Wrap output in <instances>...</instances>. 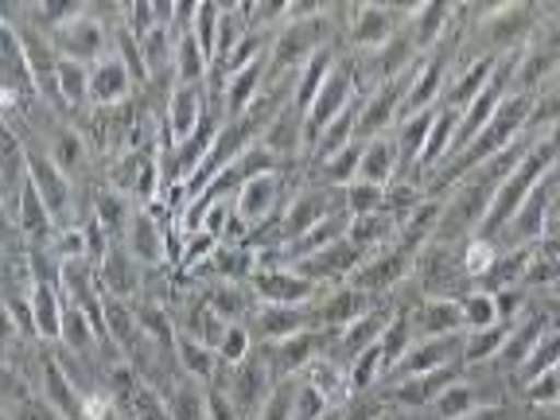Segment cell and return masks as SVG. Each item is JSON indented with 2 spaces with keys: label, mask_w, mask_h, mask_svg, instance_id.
I'll return each instance as SVG.
<instances>
[{
  "label": "cell",
  "mask_w": 560,
  "mask_h": 420,
  "mask_svg": "<svg viewBox=\"0 0 560 420\" xmlns=\"http://www.w3.org/2000/svg\"><path fill=\"white\" fill-rule=\"evenodd\" d=\"M464 245L429 242L420 249L417 265H412V284H417L420 296L464 300L467 292H475V280L467 277V265H464Z\"/></svg>",
  "instance_id": "obj_1"
},
{
  "label": "cell",
  "mask_w": 560,
  "mask_h": 420,
  "mask_svg": "<svg viewBox=\"0 0 560 420\" xmlns=\"http://www.w3.org/2000/svg\"><path fill=\"white\" fill-rule=\"evenodd\" d=\"M359 94H362V86H359V74H354V62H350V55L342 51L339 62H335V70H331V79H327L324 90L315 94L312 109H307V117H304V140H307L304 160H307V152L315 149V140L327 132V125L339 121L350 105H354V97Z\"/></svg>",
  "instance_id": "obj_2"
},
{
  "label": "cell",
  "mask_w": 560,
  "mask_h": 420,
  "mask_svg": "<svg viewBox=\"0 0 560 420\" xmlns=\"http://www.w3.org/2000/svg\"><path fill=\"white\" fill-rule=\"evenodd\" d=\"M412 9L417 4H354V16H350V27L342 35V51L370 55L377 47H385L409 24Z\"/></svg>",
  "instance_id": "obj_3"
},
{
  "label": "cell",
  "mask_w": 560,
  "mask_h": 420,
  "mask_svg": "<svg viewBox=\"0 0 560 420\" xmlns=\"http://www.w3.org/2000/svg\"><path fill=\"white\" fill-rule=\"evenodd\" d=\"M412 265H417V257H412L405 245L389 242L385 249L370 254L366 261L354 269V277H350L347 284L350 289L366 292V296H374V300H394L397 292L412 280Z\"/></svg>",
  "instance_id": "obj_4"
},
{
  "label": "cell",
  "mask_w": 560,
  "mask_h": 420,
  "mask_svg": "<svg viewBox=\"0 0 560 420\" xmlns=\"http://www.w3.org/2000/svg\"><path fill=\"white\" fill-rule=\"evenodd\" d=\"M342 210H347V202H342V191L304 179V184L296 187V195L289 199V207H284V214L277 219L280 237H284V245L296 242L300 234H307V230L319 226V222L335 219V214H342Z\"/></svg>",
  "instance_id": "obj_5"
},
{
  "label": "cell",
  "mask_w": 560,
  "mask_h": 420,
  "mask_svg": "<svg viewBox=\"0 0 560 420\" xmlns=\"http://www.w3.org/2000/svg\"><path fill=\"white\" fill-rule=\"evenodd\" d=\"M51 39L62 59H79V62H86V67L102 62L105 55H114V27L105 24V20H97L90 9L82 12L79 20H70L67 27H59Z\"/></svg>",
  "instance_id": "obj_6"
},
{
  "label": "cell",
  "mask_w": 560,
  "mask_h": 420,
  "mask_svg": "<svg viewBox=\"0 0 560 420\" xmlns=\"http://www.w3.org/2000/svg\"><path fill=\"white\" fill-rule=\"evenodd\" d=\"M444 366H464V335H444V339H417L412 350L389 370L382 385L389 382H409V377L436 374Z\"/></svg>",
  "instance_id": "obj_7"
},
{
  "label": "cell",
  "mask_w": 560,
  "mask_h": 420,
  "mask_svg": "<svg viewBox=\"0 0 560 420\" xmlns=\"http://www.w3.org/2000/svg\"><path fill=\"white\" fill-rule=\"evenodd\" d=\"M405 82H409V74H405L401 82H385V86L362 94V109H359V129H354V140L370 144V140L389 137V132L397 129V121H401V105H405Z\"/></svg>",
  "instance_id": "obj_8"
},
{
  "label": "cell",
  "mask_w": 560,
  "mask_h": 420,
  "mask_svg": "<svg viewBox=\"0 0 560 420\" xmlns=\"http://www.w3.org/2000/svg\"><path fill=\"white\" fill-rule=\"evenodd\" d=\"M207 86H179L175 82L172 97L164 105V125H160V140H164V149H175V144H184L187 137H195L207 117Z\"/></svg>",
  "instance_id": "obj_9"
},
{
  "label": "cell",
  "mask_w": 560,
  "mask_h": 420,
  "mask_svg": "<svg viewBox=\"0 0 560 420\" xmlns=\"http://www.w3.org/2000/svg\"><path fill=\"white\" fill-rule=\"evenodd\" d=\"M249 289H254L257 304H277V307H312L319 300V292L312 280L300 277L296 269H257L249 277Z\"/></svg>",
  "instance_id": "obj_10"
},
{
  "label": "cell",
  "mask_w": 560,
  "mask_h": 420,
  "mask_svg": "<svg viewBox=\"0 0 560 420\" xmlns=\"http://www.w3.org/2000/svg\"><path fill=\"white\" fill-rule=\"evenodd\" d=\"M362 261H366V254H362L359 245H350L347 237H342V242H335L331 249L304 257V261H296L292 269H296L300 277L312 280L315 289H335V284H347Z\"/></svg>",
  "instance_id": "obj_11"
},
{
  "label": "cell",
  "mask_w": 560,
  "mask_h": 420,
  "mask_svg": "<svg viewBox=\"0 0 560 420\" xmlns=\"http://www.w3.org/2000/svg\"><path fill=\"white\" fill-rule=\"evenodd\" d=\"M377 300L366 296V292L350 289V284H335V289L319 292V300L312 304V319L319 331H347V327L359 324Z\"/></svg>",
  "instance_id": "obj_12"
},
{
  "label": "cell",
  "mask_w": 560,
  "mask_h": 420,
  "mask_svg": "<svg viewBox=\"0 0 560 420\" xmlns=\"http://www.w3.org/2000/svg\"><path fill=\"white\" fill-rule=\"evenodd\" d=\"M97 280H102L105 296L125 300V304H137V300L144 296V289H149V272L140 269L137 257H132L121 242H114V249L97 265Z\"/></svg>",
  "instance_id": "obj_13"
},
{
  "label": "cell",
  "mask_w": 560,
  "mask_h": 420,
  "mask_svg": "<svg viewBox=\"0 0 560 420\" xmlns=\"http://www.w3.org/2000/svg\"><path fill=\"white\" fill-rule=\"evenodd\" d=\"M409 315H412V331H417V339H444V335H464L467 331L459 300L412 296Z\"/></svg>",
  "instance_id": "obj_14"
},
{
  "label": "cell",
  "mask_w": 560,
  "mask_h": 420,
  "mask_svg": "<svg viewBox=\"0 0 560 420\" xmlns=\"http://www.w3.org/2000/svg\"><path fill=\"white\" fill-rule=\"evenodd\" d=\"M545 331H549V324H545L541 315H534L529 307H525V315L514 324V331L506 335V342H502V350L494 354V362H490V370L499 377H514L517 370L529 362V354L537 350V342L545 339Z\"/></svg>",
  "instance_id": "obj_15"
},
{
  "label": "cell",
  "mask_w": 560,
  "mask_h": 420,
  "mask_svg": "<svg viewBox=\"0 0 560 420\" xmlns=\"http://www.w3.org/2000/svg\"><path fill=\"white\" fill-rule=\"evenodd\" d=\"M455 27V4L452 0H420L412 9L409 24H405V35L412 39L420 55L436 51Z\"/></svg>",
  "instance_id": "obj_16"
},
{
  "label": "cell",
  "mask_w": 560,
  "mask_h": 420,
  "mask_svg": "<svg viewBox=\"0 0 560 420\" xmlns=\"http://www.w3.org/2000/svg\"><path fill=\"white\" fill-rule=\"evenodd\" d=\"M132 90H137V82H132L129 67H125L117 55H105L102 62L90 67V109H117V105H129Z\"/></svg>",
  "instance_id": "obj_17"
},
{
  "label": "cell",
  "mask_w": 560,
  "mask_h": 420,
  "mask_svg": "<svg viewBox=\"0 0 560 420\" xmlns=\"http://www.w3.org/2000/svg\"><path fill=\"white\" fill-rule=\"evenodd\" d=\"M249 331H254L257 347H269V342L292 339L300 331H312V307H277V304H257L254 319H249Z\"/></svg>",
  "instance_id": "obj_18"
},
{
  "label": "cell",
  "mask_w": 560,
  "mask_h": 420,
  "mask_svg": "<svg viewBox=\"0 0 560 420\" xmlns=\"http://www.w3.org/2000/svg\"><path fill=\"white\" fill-rule=\"evenodd\" d=\"M494 67H499V59H475V62H467V67H455L452 79H447L444 97H440V109H452V114L464 117L475 97L487 90Z\"/></svg>",
  "instance_id": "obj_19"
},
{
  "label": "cell",
  "mask_w": 560,
  "mask_h": 420,
  "mask_svg": "<svg viewBox=\"0 0 560 420\" xmlns=\"http://www.w3.org/2000/svg\"><path fill=\"white\" fill-rule=\"evenodd\" d=\"M529 261H534V245H517V249H499L494 265L475 280L479 292H510V289H525V272H529Z\"/></svg>",
  "instance_id": "obj_20"
},
{
  "label": "cell",
  "mask_w": 560,
  "mask_h": 420,
  "mask_svg": "<svg viewBox=\"0 0 560 420\" xmlns=\"http://www.w3.org/2000/svg\"><path fill=\"white\" fill-rule=\"evenodd\" d=\"M132 214H137V202H132L125 191H117V187H109L102 179V187H97L94 199H90V219H94L97 226L105 230V234L114 237V242H125Z\"/></svg>",
  "instance_id": "obj_21"
},
{
  "label": "cell",
  "mask_w": 560,
  "mask_h": 420,
  "mask_svg": "<svg viewBox=\"0 0 560 420\" xmlns=\"http://www.w3.org/2000/svg\"><path fill=\"white\" fill-rule=\"evenodd\" d=\"M339 55H342L339 44L319 47V51H315L312 59H307L304 67H300L296 90H292V109H296V114L307 117V109H312L315 94H319V90H324V82L331 79V70H335V62H339Z\"/></svg>",
  "instance_id": "obj_22"
},
{
  "label": "cell",
  "mask_w": 560,
  "mask_h": 420,
  "mask_svg": "<svg viewBox=\"0 0 560 420\" xmlns=\"http://www.w3.org/2000/svg\"><path fill=\"white\" fill-rule=\"evenodd\" d=\"M199 292L207 296V304L226 319V324H249L257 312V296L249 284H230V280H210L199 284Z\"/></svg>",
  "instance_id": "obj_23"
},
{
  "label": "cell",
  "mask_w": 560,
  "mask_h": 420,
  "mask_svg": "<svg viewBox=\"0 0 560 420\" xmlns=\"http://www.w3.org/2000/svg\"><path fill=\"white\" fill-rule=\"evenodd\" d=\"M164 401L172 420H207V385L187 374H172L164 382Z\"/></svg>",
  "instance_id": "obj_24"
},
{
  "label": "cell",
  "mask_w": 560,
  "mask_h": 420,
  "mask_svg": "<svg viewBox=\"0 0 560 420\" xmlns=\"http://www.w3.org/2000/svg\"><path fill=\"white\" fill-rule=\"evenodd\" d=\"M359 179H362V184H374V187H389L394 179H401V167H397L394 132H389V137L370 140L366 149H362Z\"/></svg>",
  "instance_id": "obj_25"
},
{
  "label": "cell",
  "mask_w": 560,
  "mask_h": 420,
  "mask_svg": "<svg viewBox=\"0 0 560 420\" xmlns=\"http://www.w3.org/2000/svg\"><path fill=\"white\" fill-rule=\"evenodd\" d=\"M175 362H179V374L195 377V382H202V385L219 382V374H222L219 350L191 339V335H179V342H175Z\"/></svg>",
  "instance_id": "obj_26"
},
{
  "label": "cell",
  "mask_w": 560,
  "mask_h": 420,
  "mask_svg": "<svg viewBox=\"0 0 560 420\" xmlns=\"http://www.w3.org/2000/svg\"><path fill=\"white\" fill-rule=\"evenodd\" d=\"M397 234H401V222L394 219V214H385V210H377V214H366V219H350V230H347V242L359 245L362 254H377V249H385L389 242H397Z\"/></svg>",
  "instance_id": "obj_27"
},
{
  "label": "cell",
  "mask_w": 560,
  "mask_h": 420,
  "mask_svg": "<svg viewBox=\"0 0 560 420\" xmlns=\"http://www.w3.org/2000/svg\"><path fill=\"white\" fill-rule=\"evenodd\" d=\"M210 79V55L195 39V32L175 35V82L179 86H207Z\"/></svg>",
  "instance_id": "obj_28"
},
{
  "label": "cell",
  "mask_w": 560,
  "mask_h": 420,
  "mask_svg": "<svg viewBox=\"0 0 560 420\" xmlns=\"http://www.w3.org/2000/svg\"><path fill=\"white\" fill-rule=\"evenodd\" d=\"M300 377H304V382H312L315 389H319V394H324L327 401L335 405V409H342V405L354 397V394H350L347 366H342V362H335V359H315Z\"/></svg>",
  "instance_id": "obj_29"
},
{
  "label": "cell",
  "mask_w": 560,
  "mask_h": 420,
  "mask_svg": "<svg viewBox=\"0 0 560 420\" xmlns=\"http://www.w3.org/2000/svg\"><path fill=\"white\" fill-rule=\"evenodd\" d=\"M510 331H514V324H494V327H482V331H464V366L467 370L490 366Z\"/></svg>",
  "instance_id": "obj_30"
},
{
  "label": "cell",
  "mask_w": 560,
  "mask_h": 420,
  "mask_svg": "<svg viewBox=\"0 0 560 420\" xmlns=\"http://www.w3.org/2000/svg\"><path fill=\"white\" fill-rule=\"evenodd\" d=\"M557 362H560V331H545V339L537 342V350L529 354V362H525V366L510 377V389H517V394H522L525 385H534L541 374H549Z\"/></svg>",
  "instance_id": "obj_31"
},
{
  "label": "cell",
  "mask_w": 560,
  "mask_h": 420,
  "mask_svg": "<svg viewBox=\"0 0 560 420\" xmlns=\"http://www.w3.org/2000/svg\"><path fill=\"white\" fill-rule=\"evenodd\" d=\"M459 307H464V324L467 331H482V327H494L502 324V315H499V296L494 292H467L464 300H459Z\"/></svg>",
  "instance_id": "obj_32"
},
{
  "label": "cell",
  "mask_w": 560,
  "mask_h": 420,
  "mask_svg": "<svg viewBox=\"0 0 560 420\" xmlns=\"http://www.w3.org/2000/svg\"><path fill=\"white\" fill-rule=\"evenodd\" d=\"M222 9L219 0H199V12H195V39L202 44V51L210 55V67H214V51H219V27H222Z\"/></svg>",
  "instance_id": "obj_33"
},
{
  "label": "cell",
  "mask_w": 560,
  "mask_h": 420,
  "mask_svg": "<svg viewBox=\"0 0 560 420\" xmlns=\"http://www.w3.org/2000/svg\"><path fill=\"white\" fill-rule=\"evenodd\" d=\"M257 350V339H254V331L245 324H230L226 327V335H222V342H219V362L226 370H234V366H242L249 354Z\"/></svg>",
  "instance_id": "obj_34"
},
{
  "label": "cell",
  "mask_w": 560,
  "mask_h": 420,
  "mask_svg": "<svg viewBox=\"0 0 560 420\" xmlns=\"http://www.w3.org/2000/svg\"><path fill=\"white\" fill-rule=\"evenodd\" d=\"M327 412H335V405L327 401L312 382L296 377V389H292V420H324Z\"/></svg>",
  "instance_id": "obj_35"
},
{
  "label": "cell",
  "mask_w": 560,
  "mask_h": 420,
  "mask_svg": "<svg viewBox=\"0 0 560 420\" xmlns=\"http://www.w3.org/2000/svg\"><path fill=\"white\" fill-rule=\"evenodd\" d=\"M342 202H347L350 219H366V214H377V210L385 207V187H374V184H362V179H354V184L342 191Z\"/></svg>",
  "instance_id": "obj_36"
},
{
  "label": "cell",
  "mask_w": 560,
  "mask_h": 420,
  "mask_svg": "<svg viewBox=\"0 0 560 420\" xmlns=\"http://www.w3.org/2000/svg\"><path fill=\"white\" fill-rule=\"evenodd\" d=\"M55 257H59L62 265L70 261H90V245H86V230L82 226H67L59 230V237H55Z\"/></svg>",
  "instance_id": "obj_37"
},
{
  "label": "cell",
  "mask_w": 560,
  "mask_h": 420,
  "mask_svg": "<svg viewBox=\"0 0 560 420\" xmlns=\"http://www.w3.org/2000/svg\"><path fill=\"white\" fill-rule=\"evenodd\" d=\"M292 389H296V377H292V382H277V389H272L269 401L261 405L257 420H292Z\"/></svg>",
  "instance_id": "obj_38"
},
{
  "label": "cell",
  "mask_w": 560,
  "mask_h": 420,
  "mask_svg": "<svg viewBox=\"0 0 560 420\" xmlns=\"http://www.w3.org/2000/svg\"><path fill=\"white\" fill-rule=\"evenodd\" d=\"M4 412H9V420H62L39 394L24 397V401H4Z\"/></svg>",
  "instance_id": "obj_39"
},
{
  "label": "cell",
  "mask_w": 560,
  "mask_h": 420,
  "mask_svg": "<svg viewBox=\"0 0 560 420\" xmlns=\"http://www.w3.org/2000/svg\"><path fill=\"white\" fill-rule=\"evenodd\" d=\"M207 420H245L242 412H237L234 397H230L219 382L207 385Z\"/></svg>",
  "instance_id": "obj_40"
},
{
  "label": "cell",
  "mask_w": 560,
  "mask_h": 420,
  "mask_svg": "<svg viewBox=\"0 0 560 420\" xmlns=\"http://www.w3.org/2000/svg\"><path fill=\"white\" fill-rule=\"evenodd\" d=\"M534 417H537V409H529V405L506 401V405H490V409L471 412V417H464V420H534Z\"/></svg>",
  "instance_id": "obj_41"
},
{
  "label": "cell",
  "mask_w": 560,
  "mask_h": 420,
  "mask_svg": "<svg viewBox=\"0 0 560 420\" xmlns=\"http://www.w3.org/2000/svg\"><path fill=\"white\" fill-rule=\"evenodd\" d=\"M552 184H557V199H552V210H560V164L552 167Z\"/></svg>",
  "instance_id": "obj_42"
},
{
  "label": "cell",
  "mask_w": 560,
  "mask_h": 420,
  "mask_svg": "<svg viewBox=\"0 0 560 420\" xmlns=\"http://www.w3.org/2000/svg\"><path fill=\"white\" fill-rule=\"evenodd\" d=\"M549 234L560 237V210H552V219H549Z\"/></svg>",
  "instance_id": "obj_43"
}]
</instances>
